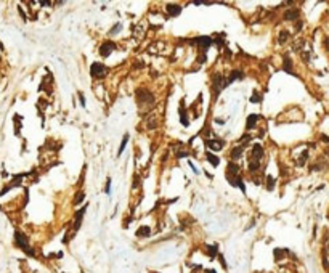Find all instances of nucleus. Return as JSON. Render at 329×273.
Masks as SVG:
<instances>
[{"instance_id": "24", "label": "nucleus", "mask_w": 329, "mask_h": 273, "mask_svg": "<svg viewBox=\"0 0 329 273\" xmlns=\"http://www.w3.org/2000/svg\"><path fill=\"white\" fill-rule=\"evenodd\" d=\"M79 98H80V104H82V106H85V98H84V95L79 93Z\"/></svg>"}, {"instance_id": "10", "label": "nucleus", "mask_w": 329, "mask_h": 273, "mask_svg": "<svg viewBox=\"0 0 329 273\" xmlns=\"http://www.w3.org/2000/svg\"><path fill=\"white\" fill-rule=\"evenodd\" d=\"M252 156L255 158V161H258L260 158L263 156V149H262V146L260 145H254V148H252Z\"/></svg>"}, {"instance_id": "18", "label": "nucleus", "mask_w": 329, "mask_h": 273, "mask_svg": "<svg viewBox=\"0 0 329 273\" xmlns=\"http://www.w3.org/2000/svg\"><path fill=\"white\" fill-rule=\"evenodd\" d=\"M251 101H252V103H260V101H262V97H260L258 93H255V92H254V93H252V98H251Z\"/></svg>"}, {"instance_id": "3", "label": "nucleus", "mask_w": 329, "mask_h": 273, "mask_svg": "<svg viewBox=\"0 0 329 273\" xmlns=\"http://www.w3.org/2000/svg\"><path fill=\"white\" fill-rule=\"evenodd\" d=\"M23 177H24V174H19V175H15V179H13V182L10 183V185H7L2 191H0V196H3L7 191H10L11 188H15V186H18V185H21V180H23Z\"/></svg>"}, {"instance_id": "12", "label": "nucleus", "mask_w": 329, "mask_h": 273, "mask_svg": "<svg viewBox=\"0 0 329 273\" xmlns=\"http://www.w3.org/2000/svg\"><path fill=\"white\" fill-rule=\"evenodd\" d=\"M242 77H244V74H242L241 71H233V72H231V76L226 79V85H230L233 80H236V79H242Z\"/></svg>"}, {"instance_id": "6", "label": "nucleus", "mask_w": 329, "mask_h": 273, "mask_svg": "<svg viewBox=\"0 0 329 273\" xmlns=\"http://www.w3.org/2000/svg\"><path fill=\"white\" fill-rule=\"evenodd\" d=\"M193 42H199V44H201V48H202L204 53H205V51L209 50V47L212 45V39L205 35V37H198V39H194Z\"/></svg>"}, {"instance_id": "13", "label": "nucleus", "mask_w": 329, "mask_h": 273, "mask_svg": "<svg viewBox=\"0 0 329 273\" xmlns=\"http://www.w3.org/2000/svg\"><path fill=\"white\" fill-rule=\"evenodd\" d=\"M257 120H258V116H257V114H251V116L247 117V126H246V127H247V130H251V129L255 127V122H257Z\"/></svg>"}, {"instance_id": "8", "label": "nucleus", "mask_w": 329, "mask_h": 273, "mask_svg": "<svg viewBox=\"0 0 329 273\" xmlns=\"http://www.w3.org/2000/svg\"><path fill=\"white\" fill-rule=\"evenodd\" d=\"M166 8H167V11H169L170 16H178V15H180V11H182V7H180V5H172V3H169Z\"/></svg>"}, {"instance_id": "4", "label": "nucleus", "mask_w": 329, "mask_h": 273, "mask_svg": "<svg viewBox=\"0 0 329 273\" xmlns=\"http://www.w3.org/2000/svg\"><path fill=\"white\" fill-rule=\"evenodd\" d=\"M205 145H207L209 149H212V151H220V149L225 146V142L223 140H205Z\"/></svg>"}, {"instance_id": "11", "label": "nucleus", "mask_w": 329, "mask_h": 273, "mask_svg": "<svg viewBox=\"0 0 329 273\" xmlns=\"http://www.w3.org/2000/svg\"><path fill=\"white\" fill-rule=\"evenodd\" d=\"M205 159H207V161H209V162L212 164L214 167H217L218 164H220V159H218L217 156H214V154H212L210 151H207V153H205Z\"/></svg>"}, {"instance_id": "20", "label": "nucleus", "mask_w": 329, "mask_h": 273, "mask_svg": "<svg viewBox=\"0 0 329 273\" xmlns=\"http://www.w3.org/2000/svg\"><path fill=\"white\" fill-rule=\"evenodd\" d=\"M84 198H85V195H84V193H82V191H80V193L76 196V201H74V202H76V204H80L82 201H84Z\"/></svg>"}, {"instance_id": "5", "label": "nucleus", "mask_w": 329, "mask_h": 273, "mask_svg": "<svg viewBox=\"0 0 329 273\" xmlns=\"http://www.w3.org/2000/svg\"><path fill=\"white\" fill-rule=\"evenodd\" d=\"M114 47H116V45H114L113 42H103L101 47H100V55H101V56H104V58L109 56V55H111V51L114 50Z\"/></svg>"}, {"instance_id": "16", "label": "nucleus", "mask_w": 329, "mask_h": 273, "mask_svg": "<svg viewBox=\"0 0 329 273\" xmlns=\"http://www.w3.org/2000/svg\"><path fill=\"white\" fill-rule=\"evenodd\" d=\"M127 142H129V135L125 133L124 135V138H122V143H120V146H119V151H117V154L120 156L122 153H124V149H125V145H127Z\"/></svg>"}, {"instance_id": "25", "label": "nucleus", "mask_w": 329, "mask_h": 273, "mask_svg": "<svg viewBox=\"0 0 329 273\" xmlns=\"http://www.w3.org/2000/svg\"><path fill=\"white\" fill-rule=\"evenodd\" d=\"M189 167H191V169H193V170L198 174V169H196V167H194V166H193V164H191V162H189Z\"/></svg>"}, {"instance_id": "7", "label": "nucleus", "mask_w": 329, "mask_h": 273, "mask_svg": "<svg viewBox=\"0 0 329 273\" xmlns=\"http://www.w3.org/2000/svg\"><path fill=\"white\" fill-rule=\"evenodd\" d=\"M85 211H87V207H82L80 211H77V212H76V220H74V227H72V230H74V231H77V230L80 228V223H82V217H84Z\"/></svg>"}, {"instance_id": "14", "label": "nucleus", "mask_w": 329, "mask_h": 273, "mask_svg": "<svg viewBox=\"0 0 329 273\" xmlns=\"http://www.w3.org/2000/svg\"><path fill=\"white\" fill-rule=\"evenodd\" d=\"M297 16H299V11H297V10H289V11H286L284 19H286V21H294Z\"/></svg>"}, {"instance_id": "21", "label": "nucleus", "mask_w": 329, "mask_h": 273, "mask_svg": "<svg viewBox=\"0 0 329 273\" xmlns=\"http://www.w3.org/2000/svg\"><path fill=\"white\" fill-rule=\"evenodd\" d=\"M104 191H106V195H111V179L106 180V188H104Z\"/></svg>"}, {"instance_id": "19", "label": "nucleus", "mask_w": 329, "mask_h": 273, "mask_svg": "<svg viewBox=\"0 0 329 273\" xmlns=\"http://www.w3.org/2000/svg\"><path fill=\"white\" fill-rule=\"evenodd\" d=\"M258 167H260V162H258V161H252V162H251V166H249V169H251L252 172H254V170H257Z\"/></svg>"}, {"instance_id": "1", "label": "nucleus", "mask_w": 329, "mask_h": 273, "mask_svg": "<svg viewBox=\"0 0 329 273\" xmlns=\"http://www.w3.org/2000/svg\"><path fill=\"white\" fill-rule=\"evenodd\" d=\"M15 244L19 249H23L27 255H34V251L29 248V239L26 235H23L21 231H15Z\"/></svg>"}, {"instance_id": "17", "label": "nucleus", "mask_w": 329, "mask_h": 273, "mask_svg": "<svg viewBox=\"0 0 329 273\" xmlns=\"http://www.w3.org/2000/svg\"><path fill=\"white\" fill-rule=\"evenodd\" d=\"M284 69L289 72V74H292V69H291V60H289V58H286V61H284Z\"/></svg>"}, {"instance_id": "2", "label": "nucleus", "mask_w": 329, "mask_h": 273, "mask_svg": "<svg viewBox=\"0 0 329 273\" xmlns=\"http://www.w3.org/2000/svg\"><path fill=\"white\" fill-rule=\"evenodd\" d=\"M106 72H108L106 66L101 64V63H93V64L90 66V74H92L93 77H104Z\"/></svg>"}, {"instance_id": "22", "label": "nucleus", "mask_w": 329, "mask_h": 273, "mask_svg": "<svg viewBox=\"0 0 329 273\" xmlns=\"http://www.w3.org/2000/svg\"><path fill=\"white\" fill-rule=\"evenodd\" d=\"M267 186H268V190H273V186H275V180H273L271 177L267 179Z\"/></svg>"}, {"instance_id": "9", "label": "nucleus", "mask_w": 329, "mask_h": 273, "mask_svg": "<svg viewBox=\"0 0 329 273\" xmlns=\"http://www.w3.org/2000/svg\"><path fill=\"white\" fill-rule=\"evenodd\" d=\"M151 235V228L149 227H140L138 230H136V236L138 238H146Z\"/></svg>"}, {"instance_id": "15", "label": "nucleus", "mask_w": 329, "mask_h": 273, "mask_svg": "<svg viewBox=\"0 0 329 273\" xmlns=\"http://www.w3.org/2000/svg\"><path fill=\"white\" fill-rule=\"evenodd\" d=\"M242 153H244V145H242V146H236V148L231 151V158H233V159H238Z\"/></svg>"}, {"instance_id": "23", "label": "nucleus", "mask_w": 329, "mask_h": 273, "mask_svg": "<svg viewBox=\"0 0 329 273\" xmlns=\"http://www.w3.org/2000/svg\"><path fill=\"white\" fill-rule=\"evenodd\" d=\"M120 29H122V26H120V24H117L116 27H113V29L109 31V35H114V32H119Z\"/></svg>"}, {"instance_id": "26", "label": "nucleus", "mask_w": 329, "mask_h": 273, "mask_svg": "<svg viewBox=\"0 0 329 273\" xmlns=\"http://www.w3.org/2000/svg\"><path fill=\"white\" fill-rule=\"evenodd\" d=\"M204 273H217V271H215V270H205Z\"/></svg>"}]
</instances>
